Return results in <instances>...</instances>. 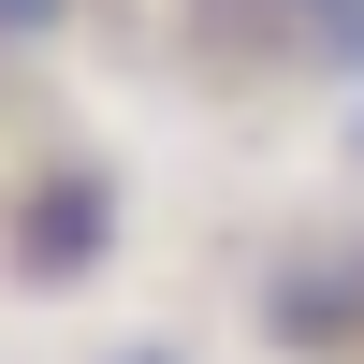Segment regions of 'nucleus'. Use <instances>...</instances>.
Returning <instances> with one entry per match:
<instances>
[{
	"label": "nucleus",
	"mask_w": 364,
	"mask_h": 364,
	"mask_svg": "<svg viewBox=\"0 0 364 364\" xmlns=\"http://www.w3.org/2000/svg\"><path fill=\"white\" fill-rule=\"evenodd\" d=\"M132 364H161V350H132Z\"/></svg>",
	"instance_id": "nucleus-4"
},
{
	"label": "nucleus",
	"mask_w": 364,
	"mask_h": 364,
	"mask_svg": "<svg viewBox=\"0 0 364 364\" xmlns=\"http://www.w3.org/2000/svg\"><path fill=\"white\" fill-rule=\"evenodd\" d=\"M102 248H117V190H102V175H44L29 219H15V277L58 291V277H87Z\"/></svg>",
	"instance_id": "nucleus-1"
},
{
	"label": "nucleus",
	"mask_w": 364,
	"mask_h": 364,
	"mask_svg": "<svg viewBox=\"0 0 364 364\" xmlns=\"http://www.w3.org/2000/svg\"><path fill=\"white\" fill-rule=\"evenodd\" d=\"M291 15H336V29H364V0H291Z\"/></svg>",
	"instance_id": "nucleus-3"
},
{
	"label": "nucleus",
	"mask_w": 364,
	"mask_h": 364,
	"mask_svg": "<svg viewBox=\"0 0 364 364\" xmlns=\"http://www.w3.org/2000/svg\"><path fill=\"white\" fill-rule=\"evenodd\" d=\"M0 29H15V44H29V29H58V0H0Z\"/></svg>",
	"instance_id": "nucleus-2"
}]
</instances>
